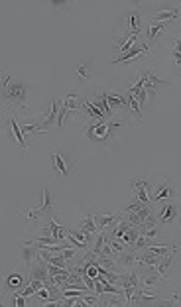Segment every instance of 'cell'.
<instances>
[{
	"mask_svg": "<svg viewBox=\"0 0 181 307\" xmlns=\"http://www.w3.org/2000/svg\"><path fill=\"white\" fill-rule=\"evenodd\" d=\"M136 40H138V34H120V35H114V49L118 51V55H124L126 51H130L134 46H138L136 44Z\"/></svg>",
	"mask_w": 181,
	"mask_h": 307,
	"instance_id": "obj_8",
	"label": "cell"
},
{
	"mask_svg": "<svg viewBox=\"0 0 181 307\" xmlns=\"http://www.w3.org/2000/svg\"><path fill=\"white\" fill-rule=\"evenodd\" d=\"M93 103H95V106H97L98 110L103 112V117H105V118L112 117V106L109 105V101H107V97H105V93H103V91L97 94V99H95Z\"/></svg>",
	"mask_w": 181,
	"mask_h": 307,
	"instance_id": "obj_21",
	"label": "cell"
},
{
	"mask_svg": "<svg viewBox=\"0 0 181 307\" xmlns=\"http://www.w3.org/2000/svg\"><path fill=\"white\" fill-rule=\"evenodd\" d=\"M168 28V24L166 22H154L148 26V30H146V40H156L157 35L162 34L164 30Z\"/></svg>",
	"mask_w": 181,
	"mask_h": 307,
	"instance_id": "obj_24",
	"label": "cell"
},
{
	"mask_svg": "<svg viewBox=\"0 0 181 307\" xmlns=\"http://www.w3.org/2000/svg\"><path fill=\"white\" fill-rule=\"evenodd\" d=\"M20 258H22L26 268L34 266V262L39 260V248H37L36 244H32L30 240H28V242H22V246H20Z\"/></svg>",
	"mask_w": 181,
	"mask_h": 307,
	"instance_id": "obj_9",
	"label": "cell"
},
{
	"mask_svg": "<svg viewBox=\"0 0 181 307\" xmlns=\"http://www.w3.org/2000/svg\"><path fill=\"white\" fill-rule=\"evenodd\" d=\"M24 283H26V280L20 272H10V274L6 276V287H8L10 292H16V290L24 287Z\"/></svg>",
	"mask_w": 181,
	"mask_h": 307,
	"instance_id": "obj_19",
	"label": "cell"
},
{
	"mask_svg": "<svg viewBox=\"0 0 181 307\" xmlns=\"http://www.w3.org/2000/svg\"><path fill=\"white\" fill-rule=\"evenodd\" d=\"M12 67H10V71H6V75H4V81H2V91H6L8 89V85L12 83Z\"/></svg>",
	"mask_w": 181,
	"mask_h": 307,
	"instance_id": "obj_31",
	"label": "cell"
},
{
	"mask_svg": "<svg viewBox=\"0 0 181 307\" xmlns=\"http://www.w3.org/2000/svg\"><path fill=\"white\" fill-rule=\"evenodd\" d=\"M177 246H179V248H181V240H179V244H177Z\"/></svg>",
	"mask_w": 181,
	"mask_h": 307,
	"instance_id": "obj_36",
	"label": "cell"
},
{
	"mask_svg": "<svg viewBox=\"0 0 181 307\" xmlns=\"http://www.w3.org/2000/svg\"><path fill=\"white\" fill-rule=\"evenodd\" d=\"M79 228L83 231V233H87V235L95 236L98 235V224L97 221H95V217H93V211H85V219L81 221V224H79Z\"/></svg>",
	"mask_w": 181,
	"mask_h": 307,
	"instance_id": "obj_14",
	"label": "cell"
},
{
	"mask_svg": "<svg viewBox=\"0 0 181 307\" xmlns=\"http://www.w3.org/2000/svg\"><path fill=\"white\" fill-rule=\"evenodd\" d=\"M126 99H128V110L132 112L136 120H142V110H140V103H138V97L136 94L126 93Z\"/></svg>",
	"mask_w": 181,
	"mask_h": 307,
	"instance_id": "obj_25",
	"label": "cell"
},
{
	"mask_svg": "<svg viewBox=\"0 0 181 307\" xmlns=\"http://www.w3.org/2000/svg\"><path fill=\"white\" fill-rule=\"evenodd\" d=\"M71 73L77 81H89L93 77V63L91 61H81L79 65H75V69Z\"/></svg>",
	"mask_w": 181,
	"mask_h": 307,
	"instance_id": "obj_12",
	"label": "cell"
},
{
	"mask_svg": "<svg viewBox=\"0 0 181 307\" xmlns=\"http://www.w3.org/2000/svg\"><path fill=\"white\" fill-rule=\"evenodd\" d=\"M37 211H39V215H46V217H51V215H53V197H51L49 189H44L42 201H39V205H37Z\"/></svg>",
	"mask_w": 181,
	"mask_h": 307,
	"instance_id": "obj_17",
	"label": "cell"
},
{
	"mask_svg": "<svg viewBox=\"0 0 181 307\" xmlns=\"http://www.w3.org/2000/svg\"><path fill=\"white\" fill-rule=\"evenodd\" d=\"M146 97H148V91H146V89H142V91L138 93V103H140V106L146 105Z\"/></svg>",
	"mask_w": 181,
	"mask_h": 307,
	"instance_id": "obj_33",
	"label": "cell"
},
{
	"mask_svg": "<svg viewBox=\"0 0 181 307\" xmlns=\"http://www.w3.org/2000/svg\"><path fill=\"white\" fill-rule=\"evenodd\" d=\"M179 16H181L179 8H173V10H159L156 16H154V20H156V22L168 24V20H175V18H179Z\"/></svg>",
	"mask_w": 181,
	"mask_h": 307,
	"instance_id": "obj_23",
	"label": "cell"
},
{
	"mask_svg": "<svg viewBox=\"0 0 181 307\" xmlns=\"http://www.w3.org/2000/svg\"><path fill=\"white\" fill-rule=\"evenodd\" d=\"M148 250H150L152 254H157V256H168V254H171V250H169L168 246H164V244H154V242L148 246ZM177 250H179V248H177Z\"/></svg>",
	"mask_w": 181,
	"mask_h": 307,
	"instance_id": "obj_27",
	"label": "cell"
},
{
	"mask_svg": "<svg viewBox=\"0 0 181 307\" xmlns=\"http://www.w3.org/2000/svg\"><path fill=\"white\" fill-rule=\"evenodd\" d=\"M122 122H112V120H93L91 124L85 126V138L97 146H105L114 136V130Z\"/></svg>",
	"mask_w": 181,
	"mask_h": 307,
	"instance_id": "obj_1",
	"label": "cell"
},
{
	"mask_svg": "<svg viewBox=\"0 0 181 307\" xmlns=\"http://www.w3.org/2000/svg\"><path fill=\"white\" fill-rule=\"evenodd\" d=\"M154 187H156V191H154L152 197H150L152 205H159V203H164V201H171L175 197V191L169 185V177H164L162 183H157Z\"/></svg>",
	"mask_w": 181,
	"mask_h": 307,
	"instance_id": "obj_5",
	"label": "cell"
},
{
	"mask_svg": "<svg viewBox=\"0 0 181 307\" xmlns=\"http://www.w3.org/2000/svg\"><path fill=\"white\" fill-rule=\"evenodd\" d=\"M22 215V219H26V221H36V219H39L42 215H39V211H37V207H26L24 211L20 213Z\"/></svg>",
	"mask_w": 181,
	"mask_h": 307,
	"instance_id": "obj_28",
	"label": "cell"
},
{
	"mask_svg": "<svg viewBox=\"0 0 181 307\" xmlns=\"http://www.w3.org/2000/svg\"><path fill=\"white\" fill-rule=\"evenodd\" d=\"M61 256H63V258L67 260V262H69V260H73V258H75V256H77V252H75V248L65 246V248H63V250H61Z\"/></svg>",
	"mask_w": 181,
	"mask_h": 307,
	"instance_id": "obj_30",
	"label": "cell"
},
{
	"mask_svg": "<svg viewBox=\"0 0 181 307\" xmlns=\"http://www.w3.org/2000/svg\"><path fill=\"white\" fill-rule=\"evenodd\" d=\"M173 301H179L181 303V290H177V292L173 294V297H171L169 301H164V303H173Z\"/></svg>",
	"mask_w": 181,
	"mask_h": 307,
	"instance_id": "obj_34",
	"label": "cell"
},
{
	"mask_svg": "<svg viewBox=\"0 0 181 307\" xmlns=\"http://www.w3.org/2000/svg\"><path fill=\"white\" fill-rule=\"evenodd\" d=\"M156 219L159 224H173L175 223V219H177V209H175V205H173L171 201L159 203V209H157Z\"/></svg>",
	"mask_w": 181,
	"mask_h": 307,
	"instance_id": "obj_6",
	"label": "cell"
},
{
	"mask_svg": "<svg viewBox=\"0 0 181 307\" xmlns=\"http://www.w3.org/2000/svg\"><path fill=\"white\" fill-rule=\"evenodd\" d=\"M130 183H132L134 189V199H138L144 205H150L152 203L150 201V189L154 187V179L150 181V179H142V177H132Z\"/></svg>",
	"mask_w": 181,
	"mask_h": 307,
	"instance_id": "obj_4",
	"label": "cell"
},
{
	"mask_svg": "<svg viewBox=\"0 0 181 307\" xmlns=\"http://www.w3.org/2000/svg\"><path fill=\"white\" fill-rule=\"evenodd\" d=\"M109 246L112 248V252H114L116 256H120V254H124V252L128 250V248H126V246H124V244H122V240H116V238H112V240H110V242H109Z\"/></svg>",
	"mask_w": 181,
	"mask_h": 307,
	"instance_id": "obj_29",
	"label": "cell"
},
{
	"mask_svg": "<svg viewBox=\"0 0 181 307\" xmlns=\"http://www.w3.org/2000/svg\"><path fill=\"white\" fill-rule=\"evenodd\" d=\"M105 242H107V236H105V233H98L97 240H95V244L91 246V252H93L95 256H100V252H103V246H105Z\"/></svg>",
	"mask_w": 181,
	"mask_h": 307,
	"instance_id": "obj_26",
	"label": "cell"
},
{
	"mask_svg": "<svg viewBox=\"0 0 181 307\" xmlns=\"http://www.w3.org/2000/svg\"><path fill=\"white\" fill-rule=\"evenodd\" d=\"M120 209L118 211H112V213H93V217H95V221H97V224H98V228L103 231V228H107L109 224H112V223H116L120 217Z\"/></svg>",
	"mask_w": 181,
	"mask_h": 307,
	"instance_id": "obj_13",
	"label": "cell"
},
{
	"mask_svg": "<svg viewBox=\"0 0 181 307\" xmlns=\"http://www.w3.org/2000/svg\"><path fill=\"white\" fill-rule=\"evenodd\" d=\"M138 55H152L150 53V49H148V44H144V42H140L138 46H134L130 51H126L124 55H116V57L112 59V65H118V63H128V61H132V59H136Z\"/></svg>",
	"mask_w": 181,
	"mask_h": 307,
	"instance_id": "obj_7",
	"label": "cell"
},
{
	"mask_svg": "<svg viewBox=\"0 0 181 307\" xmlns=\"http://www.w3.org/2000/svg\"><path fill=\"white\" fill-rule=\"evenodd\" d=\"M49 160H51V171L57 177H61V179H69V177L75 174L77 164H75L73 160H69V158H65V154L61 152L59 146H55V148L51 150Z\"/></svg>",
	"mask_w": 181,
	"mask_h": 307,
	"instance_id": "obj_2",
	"label": "cell"
},
{
	"mask_svg": "<svg viewBox=\"0 0 181 307\" xmlns=\"http://www.w3.org/2000/svg\"><path fill=\"white\" fill-rule=\"evenodd\" d=\"M142 79H144V89L152 94H156L157 85H164V83H166V81H162V79H157L152 69H146L144 73H142Z\"/></svg>",
	"mask_w": 181,
	"mask_h": 307,
	"instance_id": "obj_18",
	"label": "cell"
},
{
	"mask_svg": "<svg viewBox=\"0 0 181 307\" xmlns=\"http://www.w3.org/2000/svg\"><path fill=\"white\" fill-rule=\"evenodd\" d=\"M173 57H175V63H177V65L181 67V53H179V51H173Z\"/></svg>",
	"mask_w": 181,
	"mask_h": 307,
	"instance_id": "obj_35",
	"label": "cell"
},
{
	"mask_svg": "<svg viewBox=\"0 0 181 307\" xmlns=\"http://www.w3.org/2000/svg\"><path fill=\"white\" fill-rule=\"evenodd\" d=\"M105 97H107V101H109V105L112 106V110L114 108H128V99H126V94H120V93H114V91H103Z\"/></svg>",
	"mask_w": 181,
	"mask_h": 307,
	"instance_id": "obj_16",
	"label": "cell"
},
{
	"mask_svg": "<svg viewBox=\"0 0 181 307\" xmlns=\"http://www.w3.org/2000/svg\"><path fill=\"white\" fill-rule=\"evenodd\" d=\"M59 110H61V101H57V99H53L51 101V108H49V112H46V114H39V120H44L46 124H57V118H59Z\"/></svg>",
	"mask_w": 181,
	"mask_h": 307,
	"instance_id": "obj_15",
	"label": "cell"
},
{
	"mask_svg": "<svg viewBox=\"0 0 181 307\" xmlns=\"http://www.w3.org/2000/svg\"><path fill=\"white\" fill-rule=\"evenodd\" d=\"M46 226L49 228V235L53 236V238H57L59 242L63 240V238H65V236H67V233H69V231H67L65 226L57 224L55 221H53V219H51V217H48V224H46Z\"/></svg>",
	"mask_w": 181,
	"mask_h": 307,
	"instance_id": "obj_20",
	"label": "cell"
},
{
	"mask_svg": "<svg viewBox=\"0 0 181 307\" xmlns=\"http://www.w3.org/2000/svg\"><path fill=\"white\" fill-rule=\"evenodd\" d=\"M67 238L73 242V246L77 248H83V250H87V248H91V240H93V236L87 235V233H83L81 228H75V231H69L67 233Z\"/></svg>",
	"mask_w": 181,
	"mask_h": 307,
	"instance_id": "obj_10",
	"label": "cell"
},
{
	"mask_svg": "<svg viewBox=\"0 0 181 307\" xmlns=\"http://www.w3.org/2000/svg\"><path fill=\"white\" fill-rule=\"evenodd\" d=\"M12 303H14L16 307H24V305H26V297H24L22 294H14Z\"/></svg>",
	"mask_w": 181,
	"mask_h": 307,
	"instance_id": "obj_32",
	"label": "cell"
},
{
	"mask_svg": "<svg viewBox=\"0 0 181 307\" xmlns=\"http://www.w3.org/2000/svg\"><path fill=\"white\" fill-rule=\"evenodd\" d=\"M28 97H30V85L26 81H12L6 91H2L4 103H10V105H26Z\"/></svg>",
	"mask_w": 181,
	"mask_h": 307,
	"instance_id": "obj_3",
	"label": "cell"
},
{
	"mask_svg": "<svg viewBox=\"0 0 181 307\" xmlns=\"http://www.w3.org/2000/svg\"><path fill=\"white\" fill-rule=\"evenodd\" d=\"M8 122H10V130H12L14 140L18 142V146H20V150H22V152L28 154V144H26V140H24V132H22V126L18 124L16 114H14L12 110H10V118H8Z\"/></svg>",
	"mask_w": 181,
	"mask_h": 307,
	"instance_id": "obj_11",
	"label": "cell"
},
{
	"mask_svg": "<svg viewBox=\"0 0 181 307\" xmlns=\"http://www.w3.org/2000/svg\"><path fill=\"white\" fill-rule=\"evenodd\" d=\"M126 28H128V34L140 35V16L136 12H128V16H126Z\"/></svg>",
	"mask_w": 181,
	"mask_h": 307,
	"instance_id": "obj_22",
	"label": "cell"
}]
</instances>
